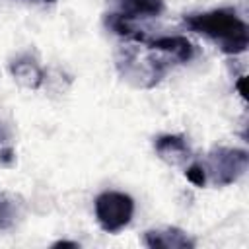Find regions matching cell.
<instances>
[{"mask_svg": "<svg viewBox=\"0 0 249 249\" xmlns=\"http://www.w3.org/2000/svg\"><path fill=\"white\" fill-rule=\"evenodd\" d=\"M183 21L191 31L200 33L210 41H214L218 49L226 54L245 53L249 45L247 23L231 8H218L202 14H189L183 18Z\"/></svg>", "mask_w": 249, "mask_h": 249, "instance_id": "cell-1", "label": "cell"}, {"mask_svg": "<svg viewBox=\"0 0 249 249\" xmlns=\"http://www.w3.org/2000/svg\"><path fill=\"white\" fill-rule=\"evenodd\" d=\"M95 218L103 231L117 233L130 224L134 214V200L126 193L103 191L95 198Z\"/></svg>", "mask_w": 249, "mask_h": 249, "instance_id": "cell-2", "label": "cell"}, {"mask_svg": "<svg viewBox=\"0 0 249 249\" xmlns=\"http://www.w3.org/2000/svg\"><path fill=\"white\" fill-rule=\"evenodd\" d=\"M249 165V154L241 148H214L208 154V171L212 181L220 187L237 181Z\"/></svg>", "mask_w": 249, "mask_h": 249, "instance_id": "cell-3", "label": "cell"}, {"mask_svg": "<svg viewBox=\"0 0 249 249\" xmlns=\"http://www.w3.org/2000/svg\"><path fill=\"white\" fill-rule=\"evenodd\" d=\"M150 51L161 53L165 56H171V60L177 62H189L195 56V47L193 43L183 37V35H163V37H156V39H148L146 41Z\"/></svg>", "mask_w": 249, "mask_h": 249, "instance_id": "cell-4", "label": "cell"}, {"mask_svg": "<svg viewBox=\"0 0 249 249\" xmlns=\"http://www.w3.org/2000/svg\"><path fill=\"white\" fill-rule=\"evenodd\" d=\"M10 74L21 86H25L29 89H37L43 84V78H45V72H43L41 64L29 53H23V54L10 60Z\"/></svg>", "mask_w": 249, "mask_h": 249, "instance_id": "cell-5", "label": "cell"}, {"mask_svg": "<svg viewBox=\"0 0 249 249\" xmlns=\"http://www.w3.org/2000/svg\"><path fill=\"white\" fill-rule=\"evenodd\" d=\"M144 243L150 249H193L195 239L179 228L150 230L144 233Z\"/></svg>", "mask_w": 249, "mask_h": 249, "instance_id": "cell-6", "label": "cell"}, {"mask_svg": "<svg viewBox=\"0 0 249 249\" xmlns=\"http://www.w3.org/2000/svg\"><path fill=\"white\" fill-rule=\"evenodd\" d=\"M154 148H156V154L171 163V165H179L183 163L185 160L191 158V148L187 144V140L179 134H161L154 140Z\"/></svg>", "mask_w": 249, "mask_h": 249, "instance_id": "cell-7", "label": "cell"}, {"mask_svg": "<svg viewBox=\"0 0 249 249\" xmlns=\"http://www.w3.org/2000/svg\"><path fill=\"white\" fill-rule=\"evenodd\" d=\"M117 12L136 19V18H156L163 12V0H115Z\"/></svg>", "mask_w": 249, "mask_h": 249, "instance_id": "cell-8", "label": "cell"}, {"mask_svg": "<svg viewBox=\"0 0 249 249\" xmlns=\"http://www.w3.org/2000/svg\"><path fill=\"white\" fill-rule=\"evenodd\" d=\"M105 25H107V29H111L115 35L124 37V39H128V41H136V43H146V41H148V37H146L140 29H136V27L132 25V19L126 18V16H123V14H119V12H109V14H105Z\"/></svg>", "mask_w": 249, "mask_h": 249, "instance_id": "cell-9", "label": "cell"}, {"mask_svg": "<svg viewBox=\"0 0 249 249\" xmlns=\"http://www.w3.org/2000/svg\"><path fill=\"white\" fill-rule=\"evenodd\" d=\"M19 216V204L10 195H0V230H8Z\"/></svg>", "mask_w": 249, "mask_h": 249, "instance_id": "cell-10", "label": "cell"}, {"mask_svg": "<svg viewBox=\"0 0 249 249\" xmlns=\"http://www.w3.org/2000/svg\"><path fill=\"white\" fill-rule=\"evenodd\" d=\"M14 161V148L10 144V136L4 128V124L0 123V163L10 165Z\"/></svg>", "mask_w": 249, "mask_h": 249, "instance_id": "cell-11", "label": "cell"}, {"mask_svg": "<svg viewBox=\"0 0 249 249\" xmlns=\"http://www.w3.org/2000/svg\"><path fill=\"white\" fill-rule=\"evenodd\" d=\"M185 177L195 185V187H204L206 185V169L200 163H193L185 169Z\"/></svg>", "mask_w": 249, "mask_h": 249, "instance_id": "cell-12", "label": "cell"}, {"mask_svg": "<svg viewBox=\"0 0 249 249\" xmlns=\"http://www.w3.org/2000/svg\"><path fill=\"white\" fill-rule=\"evenodd\" d=\"M235 89L239 91V95H241V97H245V95H247V91H245V76H241V78L237 80V84H235Z\"/></svg>", "mask_w": 249, "mask_h": 249, "instance_id": "cell-13", "label": "cell"}, {"mask_svg": "<svg viewBox=\"0 0 249 249\" xmlns=\"http://www.w3.org/2000/svg\"><path fill=\"white\" fill-rule=\"evenodd\" d=\"M53 247H74V249H78L80 245H78L76 241H66V239H60V241L53 243Z\"/></svg>", "mask_w": 249, "mask_h": 249, "instance_id": "cell-14", "label": "cell"}, {"mask_svg": "<svg viewBox=\"0 0 249 249\" xmlns=\"http://www.w3.org/2000/svg\"><path fill=\"white\" fill-rule=\"evenodd\" d=\"M41 2H49V4H53V2H56V0H41Z\"/></svg>", "mask_w": 249, "mask_h": 249, "instance_id": "cell-15", "label": "cell"}]
</instances>
